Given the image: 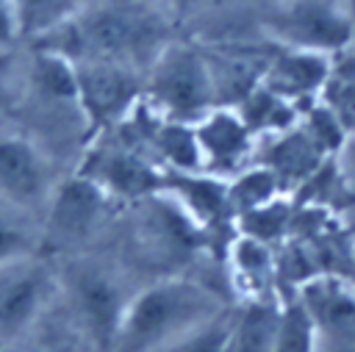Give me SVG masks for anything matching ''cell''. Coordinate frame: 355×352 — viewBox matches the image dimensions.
Segmentation results:
<instances>
[{"mask_svg": "<svg viewBox=\"0 0 355 352\" xmlns=\"http://www.w3.org/2000/svg\"><path fill=\"white\" fill-rule=\"evenodd\" d=\"M227 261L236 283L241 285V291H247V299L272 297L269 288L275 280V252L269 244L239 233L236 241L230 244Z\"/></svg>", "mask_w": 355, "mask_h": 352, "instance_id": "e0dca14e", "label": "cell"}, {"mask_svg": "<svg viewBox=\"0 0 355 352\" xmlns=\"http://www.w3.org/2000/svg\"><path fill=\"white\" fill-rule=\"evenodd\" d=\"M75 172L100 183L116 202L144 200L161 191V180H164V172L133 141L116 136L105 139L103 133H97L86 144Z\"/></svg>", "mask_w": 355, "mask_h": 352, "instance_id": "9c48e42d", "label": "cell"}, {"mask_svg": "<svg viewBox=\"0 0 355 352\" xmlns=\"http://www.w3.org/2000/svg\"><path fill=\"white\" fill-rule=\"evenodd\" d=\"M222 310L214 288L189 277H161L133 291L111 352H158Z\"/></svg>", "mask_w": 355, "mask_h": 352, "instance_id": "7a4b0ae2", "label": "cell"}, {"mask_svg": "<svg viewBox=\"0 0 355 352\" xmlns=\"http://www.w3.org/2000/svg\"><path fill=\"white\" fill-rule=\"evenodd\" d=\"M233 108L239 111V116L244 119V125L250 127V133L255 136V141L288 130L291 125L300 122V114H302L294 103L283 100L280 94H275L272 89H266L263 83L252 86Z\"/></svg>", "mask_w": 355, "mask_h": 352, "instance_id": "2e32d148", "label": "cell"}, {"mask_svg": "<svg viewBox=\"0 0 355 352\" xmlns=\"http://www.w3.org/2000/svg\"><path fill=\"white\" fill-rule=\"evenodd\" d=\"M300 122H302V127L311 133V139L319 144V150H322L327 158H338L341 150H344L347 141H349L344 116L333 108V103H324V100L311 103L308 108H302Z\"/></svg>", "mask_w": 355, "mask_h": 352, "instance_id": "7402d4cb", "label": "cell"}, {"mask_svg": "<svg viewBox=\"0 0 355 352\" xmlns=\"http://www.w3.org/2000/svg\"><path fill=\"white\" fill-rule=\"evenodd\" d=\"M78 94L92 133L119 127L144 100V72L105 61L75 64Z\"/></svg>", "mask_w": 355, "mask_h": 352, "instance_id": "30bf717a", "label": "cell"}, {"mask_svg": "<svg viewBox=\"0 0 355 352\" xmlns=\"http://www.w3.org/2000/svg\"><path fill=\"white\" fill-rule=\"evenodd\" d=\"M261 3H266V8H272V6H280V3H286V0H261Z\"/></svg>", "mask_w": 355, "mask_h": 352, "instance_id": "f546056e", "label": "cell"}, {"mask_svg": "<svg viewBox=\"0 0 355 352\" xmlns=\"http://www.w3.org/2000/svg\"><path fill=\"white\" fill-rule=\"evenodd\" d=\"M172 42V22L158 0H89L80 14L33 47H47L78 61L133 67L147 75Z\"/></svg>", "mask_w": 355, "mask_h": 352, "instance_id": "6da1fadb", "label": "cell"}, {"mask_svg": "<svg viewBox=\"0 0 355 352\" xmlns=\"http://www.w3.org/2000/svg\"><path fill=\"white\" fill-rule=\"evenodd\" d=\"M58 302L67 308L72 330L92 352H111L133 297L122 274L114 266L78 252L58 263Z\"/></svg>", "mask_w": 355, "mask_h": 352, "instance_id": "3957f363", "label": "cell"}, {"mask_svg": "<svg viewBox=\"0 0 355 352\" xmlns=\"http://www.w3.org/2000/svg\"><path fill=\"white\" fill-rule=\"evenodd\" d=\"M280 322V302L272 297L247 299L239 310H230L225 352H275Z\"/></svg>", "mask_w": 355, "mask_h": 352, "instance_id": "9a60e30c", "label": "cell"}, {"mask_svg": "<svg viewBox=\"0 0 355 352\" xmlns=\"http://www.w3.org/2000/svg\"><path fill=\"white\" fill-rule=\"evenodd\" d=\"M44 252L42 249V222L19 208L0 202V263Z\"/></svg>", "mask_w": 355, "mask_h": 352, "instance_id": "ffe728a7", "label": "cell"}, {"mask_svg": "<svg viewBox=\"0 0 355 352\" xmlns=\"http://www.w3.org/2000/svg\"><path fill=\"white\" fill-rule=\"evenodd\" d=\"M19 42L14 0H0V50H11Z\"/></svg>", "mask_w": 355, "mask_h": 352, "instance_id": "484cf974", "label": "cell"}, {"mask_svg": "<svg viewBox=\"0 0 355 352\" xmlns=\"http://www.w3.org/2000/svg\"><path fill=\"white\" fill-rule=\"evenodd\" d=\"M280 194H286L280 180L263 164H255V161L227 177V200H230V208L236 216L244 211H252L258 205H266Z\"/></svg>", "mask_w": 355, "mask_h": 352, "instance_id": "d6986e66", "label": "cell"}, {"mask_svg": "<svg viewBox=\"0 0 355 352\" xmlns=\"http://www.w3.org/2000/svg\"><path fill=\"white\" fill-rule=\"evenodd\" d=\"M114 208L116 200L92 177L80 172L58 177L42 213V249L78 255L103 233Z\"/></svg>", "mask_w": 355, "mask_h": 352, "instance_id": "8992f818", "label": "cell"}, {"mask_svg": "<svg viewBox=\"0 0 355 352\" xmlns=\"http://www.w3.org/2000/svg\"><path fill=\"white\" fill-rule=\"evenodd\" d=\"M263 33L275 47L336 58L355 42V22L341 0H286L266 11Z\"/></svg>", "mask_w": 355, "mask_h": 352, "instance_id": "52a82bcc", "label": "cell"}, {"mask_svg": "<svg viewBox=\"0 0 355 352\" xmlns=\"http://www.w3.org/2000/svg\"><path fill=\"white\" fill-rule=\"evenodd\" d=\"M275 352H316V319L302 299L280 305Z\"/></svg>", "mask_w": 355, "mask_h": 352, "instance_id": "603a6c76", "label": "cell"}, {"mask_svg": "<svg viewBox=\"0 0 355 352\" xmlns=\"http://www.w3.org/2000/svg\"><path fill=\"white\" fill-rule=\"evenodd\" d=\"M227 322H230V310H222L214 319L202 322L200 327L189 330L186 335H180L178 341L166 344L158 352H225Z\"/></svg>", "mask_w": 355, "mask_h": 352, "instance_id": "cb8c5ba5", "label": "cell"}, {"mask_svg": "<svg viewBox=\"0 0 355 352\" xmlns=\"http://www.w3.org/2000/svg\"><path fill=\"white\" fill-rule=\"evenodd\" d=\"M330 158L319 150V144L311 139V133L302 127V122L291 125L283 133L261 139V158L255 164H263L283 188H300L305 180H311Z\"/></svg>", "mask_w": 355, "mask_h": 352, "instance_id": "5bb4252c", "label": "cell"}, {"mask_svg": "<svg viewBox=\"0 0 355 352\" xmlns=\"http://www.w3.org/2000/svg\"><path fill=\"white\" fill-rule=\"evenodd\" d=\"M58 263L31 252L0 263V344L8 349L25 341L58 305Z\"/></svg>", "mask_w": 355, "mask_h": 352, "instance_id": "5b68a950", "label": "cell"}, {"mask_svg": "<svg viewBox=\"0 0 355 352\" xmlns=\"http://www.w3.org/2000/svg\"><path fill=\"white\" fill-rule=\"evenodd\" d=\"M55 158L22 127H0V202L42 222L58 183Z\"/></svg>", "mask_w": 355, "mask_h": 352, "instance_id": "ba28073f", "label": "cell"}, {"mask_svg": "<svg viewBox=\"0 0 355 352\" xmlns=\"http://www.w3.org/2000/svg\"><path fill=\"white\" fill-rule=\"evenodd\" d=\"M8 53H11V50H0V100H3L6 94H11V89H17V78H19V75H14V72L8 69V64H11Z\"/></svg>", "mask_w": 355, "mask_h": 352, "instance_id": "4316f807", "label": "cell"}, {"mask_svg": "<svg viewBox=\"0 0 355 352\" xmlns=\"http://www.w3.org/2000/svg\"><path fill=\"white\" fill-rule=\"evenodd\" d=\"M0 352H6V346H3V344H0Z\"/></svg>", "mask_w": 355, "mask_h": 352, "instance_id": "4dcf8cb0", "label": "cell"}, {"mask_svg": "<svg viewBox=\"0 0 355 352\" xmlns=\"http://www.w3.org/2000/svg\"><path fill=\"white\" fill-rule=\"evenodd\" d=\"M194 136L200 147L202 172L230 177L247 164H252L250 158L255 155L258 141L233 105H216L202 119H197Z\"/></svg>", "mask_w": 355, "mask_h": 352, "instance_id": "8fae6325", "label": "cell"}, {"mask_svg": "<svg viewBox=\"0 0 355 352\" xmlns=\"http://www.w3.org/2000/svg\"><path fill=\"white\" fill-rule=\"evenodd\" d=\"M336 161H338V172H341V194L347 197V205L355 219V139L347 141V147L341 150V155Z\"/></svg>", "mask_w": 355, "mask_h": 352, "instance_id": "d4e9b609", "label": "cell"}, {"mask_svg": "<svg viewBox=\"0 0 355 352\" xmlns=\"http://www.w3.org/2000/svg\"><path fill=\"white\" fill-rule=\"evenodd\" d=\"M161 191L172 197L200 230L219 227L222 222L236 219L227 200V177L211 172H164Z\"/></svg>", "mask_w": 355, "mask_h": 352, "instance_id": "4fadbf2b", "label": "cell"}, {"mask_svg": "<svg viewBox=\"0 0 355 352\" xmlns=\"http://www.w3.org/2000/svg\"><path fill=\"white\" fill-rule=\"evenodd\" d=\"M344 3V8H347V14L352 17V22H355V0H341Z\"/></svg>", "mask_w": 355, "mask_h": 352, "instance_id": "f1b7e54d", "label": "cell"}, {"mask_svg": "<svg viewBox=\"0 0 355 352\" xmlns=\"http://www.w3.org/2000/svg\"><path fill=\"white\" fill-rule=\"evenodd\" d=\"M291 219H294V213H291V202H288L286 194H280V197H275L272 202L258 205V208L244 211V213L236 216L241 236H250V238L263 241V244H269V247L280 244V241L288 236Z\"/></svg>", "mask_w": 355, "mask_h": 352, "instance_id": "44dd1931", "label": "cell"}, {"mask_svg": "<svg viewBox=\"0 0 355 352\" xmlns=\"http://www.w3.org/2000/svg\"><path fill=\"white\" fill-rule=\"evenodd\" d=\"M86 3L89 0H14L19 42L39 44L72 22Z\"/></svg>", "mask_w": 355, "mask_h": 352, "instance_id": "ac0fdd59", "label": "cell"}, {"mask_svg": "<svg viewBox=\"0 0 355 352\" xmlns=\"http://www.w3.org/2000/svg\"><path fill=\"white\" fill-rule=\"evenodd\" d=\"M14 349H19V352H61L58 346H50V344H28V338L19 341V344H14Z\"/></svg>", "mask_w": 355, "mask_h": 352, "instance_id": "83f0119b", "label": "cell"}, {"mask_svg": "<svg viewBox=\"0 0 355 352\" xmlns=\"http://www.w3.org/2000/svg\"><path fill=\"white\" fill-rule=\"evenodd\" d=\"M147 108L169 122L194 125L219 105L208 53L189 42H169L144 75Z\"/></svg>", "mask_w": 355, "mask_h": 352, "instance_id": "277c9868", "label": "cell"}, {"mask_svg": "<svg viewBox=\"0 0 355 352\" xmlns=\"http://www.w3.org/2000/svg\"><path fill=\"white\" fill-rule=\"evenodd\" d=\"M333 58L311 50H291V47H277L263 67L261 83L280 94L283 100L294 103L300 111L308 108L311 103L322 100L324 89L330 86L333 78Z\"/></svg>", "mask_w": 355, "mask_h": 352, "instance_id": "7c38bea8", "label": "cell"}]
</instances>
